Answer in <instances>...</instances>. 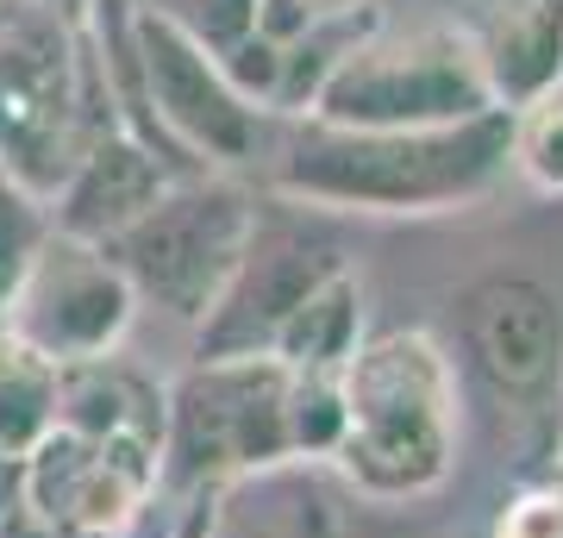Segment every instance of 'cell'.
<instances>
[{
    "label": "cell",
    "mask_w": 563,
    "mask_h": 538,
    "mask_svg": "<svg viewBox=\"0 0 563 538\" xmlns=\"http://www.w3.org/2000/svg\"><path fill=\"white\" fill-rule=\"evenodd\" d=\"M507 144L514 113L501 107L420 132H344L301 120V132L282 144L269 188L301 213H383V220L463 213L507 176Z\"/></svg>",
    "instance_id": "6da1fadb"
},
{
    "label": "cell",
    "mask_w": 563,
    "mask_h": 538,
    "mask_svg": "<svg viewBox=\"0 0 563 538\" xmlns=\"http://www.w3.org/2000/svg\"><path fill=\"white\" fill-rule=\"evenodd\" d=\"M344 476L376 501L432 495L457 458V376L432 332H376L344 363Z\"/></svg>",
    "instance_id": "7a4b0ae2"
},
{
    "label": "cell",
    "mask_w": 563,
    "mask_h": 538,
    "mask_svg": "<svg viewBox=\"0 0 563 538\" xmlns=\"http://www.w3.org/2000/svg\"><path fill=\"white\" fill-rule=\"evenodd\" d=\"M88 25L57 0H0V163L51 207L69 163L113 132Z\"/></svg>",
    "instance_id": "3957f363"
},
{
    "label": "cell",
    "mask_w": 563,
    "mask_h": 538,
    "mask_svg": "<svg viewBox=\"0 0 563 538\" xmlns=\"http://www.w3.org/2000/svg\"><path fill=\"white\" fill-rule=\"evenodd\" d=\"M251 226H257V195L220 169H195V176L169 182L157 207H144L101 251L132 282L139 307L157 300L163 314L201 326V314L220 300L225 276L239 270Z\"/></svg>",
    "instance_id": "277c9868"
},
{
    "label": "cell",
    "mask_w": 563,
    "mask_h": 538,
    "mask_svg": "<svg viewBox=\"0 0 563 538\" xmlns=\"http://www.w3.org/2000/svg\"><path fill=\"white\" fill-rule=\"evenodd\" d=\"M488 81L476 32L426 25V32H376L332 69L307 120L344 132H420L488 113Z\"/></svg>",
    "instance_id": "5b68a950"
},
{
    "label": "cell",
    "mask_w": 563,
    "mask_h": 538,
    "mask_svg": "<svg viewBox=\"0 0 563 538\" xmlns=\"http://www.w3.org/2000/svg\"><path fill=\"white\" fill-rule=\"evenodd\" d=\"M163 463L188 488L288 463V370L276 358L195 363L163 395Z\"/></svg>",
    "instance_id": "8992f818"
},
{
    "label": "cell",
    "mask_w": 563,
    "mask_h": 538,
    "mask_svg": "<svg viewBox=\"0 0 563 538\" xmlns=\"http://www.w3.org/2000/svg\"><path fill=\"white\" fill-rule=\"evenodd\" d=\"M132 319H139V295L107 263L101 244L51 232L0 300V339L32 351L51 370H76V363L113 358Z\"/></svg>",
    "instance_id": "52a82bcc"
},
{
    "label": "cell",
    "mask_w": 563,
    "mask_h": 538,
    "mask_svg": "<svg viewBox=\"0 0 563 538\" xmlns=\"http://www.w3.org/2000/svg\"><path fill=\"white\" fill-rule=\"evenodd\" d=\"M339 270H344V251L325 232H313V220H301V207L295 213H263L257 207V226H251L239 270L225 276L220 300L195 326V363L269 358V344L295 319V307Z\"/></svg>",
    "instance_id": "ba28073f"
},
{
    "label": "cell",
    "mask_w": 563,
    "mask_h": 538,
    "mask_svg": "<svg viewBox=\"0 0 563 538\" xmlns=\"http://www.w3.org/2000/svg\"><path fill=\"white\" fill-rule=\"evenodd\" d=\"M463 351L501 395H544L563 382V300L539 276H483L463 288Z\"/></svg>",
    "instance_id": "9c48e42d"
},
{
    "label": "cell",
    "mask_w": 563,
    "mask_h": 538,
    "mask_svg": "<svg viewBox=\"0 0 563 538\" xmlns=\"http://www.w3.org/2000/svg\"><path fill=\"white\" fill-rule=\"evenodd\" d=\"M176 176H195V169H176L157 144H144L139 132L113 125L69 163L63 188L51 195V232L81 239V244L120 239L144 207H157V195Z\"/></svg>",
    "instance_id": "30bf717a"
},
{
    "label": "cell",
    "mask_w": 563,
    "mask_h": 538,
    "mask_svg": "<svg viewBox=\"0 0 563 538\" xmlns=\"http://www.w3.org/2000/svg\"><path fill=\"white\" fill-rule=\"evenodd\" d=\"M488 100L501 113L539 107L563 95V0H514L495 13L488 32H476Z\"/></svg>",
    "instance_id": "8fae6325"
},
{
    "label": "cell",
    "mask_w": 563,
    "mask_h": 538,
    "mask_svg": "<svg viewBox=\"0 0 563 538\" xmlns=\"http://www.w3.org/2000/svg\"><path fill=\"white\" fill-rule=\"evenodd\" d=\"M57 426L76 439H151L163 444V395L120 358L57 370Z\"/></svg>",
    "instance_id": "7c38bea8"
},
{
    "label": "cell",
    "mask_w": 563,
    "mask_h": 538,
    "mask_svg": "<svg viewBox=\"0 0 563 538\" xmlns=\"http://www.w3.org/2000/svg\"><path fill=\"white\" fill-rule=\"evenodd\" d=\"M363 344V282L344 263L339 276H325L313 295L295 307V319L276 332L269 358L295 376H339L351 351Z\"/></svg>",
    "instance_id": "4fadbf2b"
},
{
    "label": "cell",
    "mask_w": 563,
    "mask_h": 538,
    "mask_svg": "<svg viewBox=\"0 0 563 538\" xmlns=\"http://www.w3.org/2000/svg\"><path fill=\"white\" fill-rule=\"evenodd\" d=\"M383 32V13H376V0H357V7H339V13H320V20L307 25L301 39L282 51V81H276V100H269V113H288V120H307L313 113V100L320 88L332 81L351 51L363 39H376Z\"/></svg>",
    "instance_id": "5bb4252c"
},
{
    "label": "cell",
    "mask_w": 563,
    "mask_h": 538,
    "mask_svg": "<svg viewBox=\"0 0 563 538\" xmlns=\"http://www.w3.org/2000/svg\"><path fill=\"white\" fill-rule=\"evenodd\" d=\"M57 426V370L0 339V463H25Z\"/></svg>",
    "instance_id": "9a60e30c"
},
{
    "label": "cell",
    "mask_w": 563,
    "mask_h": 538,
    "mask_svg": "<svg viewBox=\"0 0 563 538\" xmlns=\"http://www.w3.org/2000/svg\"><path fill=\"white\" fill-rule=\"evenodd\" d=\"M339 376H295L288 370V458H332L344 444V382Z\"/></svg>",
    "instance_id": "2e32d148"
},
{
    "label": "cell",
    "mask_w": 563,
    "mask_h": 538,
    "mask_svg": "<svg viewBox=\"0 0 563 538\" xmlns=\"http://www.w3.org/2000/svg\"><path fill=\"white\" fill-rule=\"evenodd\" d=\"M507 169H520L539 195H563V95L520 107L514 113V144H507Z\"/></svg>",
    "instance_id": "e0dca14e"
},
{
    "label": "cell",
    "mask_w": 563,
    "mask_h": 538,
    "mask_svg": "<svg viewBox=\"0 0 563 538\" xmlns=\"http://www.w3.org/2000/svg\"><path fill=\"white\" fill-rule=\"evenodd\" d=\"M44 239H51V207L0 163V300H7V288L20 282V270L32 263V251Z\"/></svg>",
    "instance_id": "ac0fdd59"
},
{
    "label": "cell",
    "mask_w": 563,
    "mask_h": 538,
    "mask_svg": "<svg viewBox=\"0 0 563 538\" xmlns=\"http://www.w3.org/2000/svg\"><path fill=\"white\" fill-rule=\"evenodd\" d=\"M139 7H151V13H163L169 25H181V32L195 44H207L213 57L257 25V0H139Z\"/></svg>",
    "instance_id": "d6986e66"
},
{
    "label": "cell",
    "mask_w": 563,
    "mask_h": 538,
    "mask_svg": "<svg viewBox=\"0 0 563 538\" xmlns=\"http://www.w3.org/2000/svg\"><path fill=\"white\" fill-rule=\"evenodd\" d=\"M220 69H225V81H232V88L257 107V113H269L276 81H282V44L257 39V32H244L239 44H225V51H220Z\"/></svg>",
    "instance_id": "ffe728a7"
},
{
    "label": "cell",
    "mask_w": 563,
    "mask_h": 538,
    "mask_svg": "<svg viewBox=\"0 0 563 538\" xmlns=\"http://www.w3.org/2000/svg\"><path fill=\"white\" fill-rule=\"evenodd\" d=\"M495 538H563V495L558 488H526L501 507Z\"/></svg>",
    "instance_id": "44dd1931"
},
{
    "label": "cell",
    "mask_w": 563,
    "mask_h": 538,
    "mask_svg": "<svg viewBox=\"0 0 563 538\" xmlns=\"http://www.w3.org/2000/svg\"><path fill=\"white\" fill-rule=\"evenodd\" d=\"M313 20H320V13H313V7H301V0H257V25H251V32L288 51V44L301 39Z\"/></svg>",
    "instance_id": "7402d4cb"
},
{
    "label": "cell",
    "mask_w": 563,
    "mask_h": 538,
    "mask_svg": "<svg viewBox=\"0 0 563 538\" xmlns=\"http://www.w3.org/2000/svg\"><path fill=\"white\" fill-rule=\"evenodd\" d=\"M176 538H213V507H195V514H188V526H181Z\"/></svg>",
    "instance_id": "603a6c76"
},
{
    "label": "cell",
    "mask_w": 563,
    "mask_h": 538,
    "mask_svg": "<svg viewBox=\"0 0 563 538\" xmlns=\"http://www.w3.org/2000/svg\"><path fill=\"white\" fill-rule=\"evenodd\" d=\"M0 538H44L25 514H0Z\"/></svg>",
    "instance_id": "cb8c5ba5"
},
{
    "label": "cell",
    "mask_w": 563,
    "mask_h": 538,
    "mask_svg": "<svg viewBox=\"0 0 563 538\" xmlns=\"http://www.w3.org/2000/svg\"><path fill=\"white\" fill-rule=\"evenodd\" d=\"M301 7H313V13H339V7H357V0H301Z\"/></svg>",
    "instance_id": "d4e9b609"
},
{
    "label": "cell",
    "mask_w": 563,
    "mask_h": 538,
    "mask_svg": "<svg viewBox=\"0 0 563 538\" xmlns=\"http://www.w3.org/2000/svg\"><path fill=\"white\" fill-rule=\"evenodd\" d=\"M558 495H563V482H558Z\"/></svg>",
    "instance_id": "484cf974"
}]
</instances>
